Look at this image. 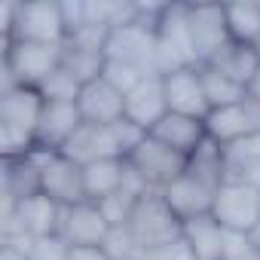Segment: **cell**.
<instances>
[{"instance_id": "4316f807", "label": "cell", "mask_w": 260, "mask_h": 260, "mask_svg": "<svg viewBox=\"0 0 260 260\" xmlns=\"http://www.w3.org/2000/svg\"><path fill=\"white\" fill-rule=\"evenodd\" d=\"M101 248H104V254L110 260H135L141 254V248H138L135 236L128 233V226H110V233H107Z\"/></svg>"}, {"instance_id": "5bb4252c", "label": "cell", "mask_w": 260, "mask_h": 260, "mask_svg": "<svg viewBox=\"0 0 260 260\" xmlns=\"http://www.w3.org/2000/svg\"><path fill=\"white\" fill-rule=\"evenodd\" d=\"M166 83V101H169V113H181V116H196L205 119L211 113L208 98H205V83H202V68H178L169 71L162 77Z\"/></svg>"}, {"instance_id": "4dcf8cb0", "label": "cell", "mask_w": 260, "mask_h": 260, "mask_svg": "<svg viewBox=\"0 0 260 260\" xmlns=\"http://www.w3.org/2000/svg\"><path fill=\"white\" fill-rule=\"evenodd\" d=\"M71 260H110L104 248H71Z\"/></svg>"}, {"instance_id": "ac0fdd59", "label": "cell", "mask_w": 260, "mask_h": 260, "mask_svg": "<svg viewBox=\"0 0 260 260\" xmlns=\"http://www.w3.org/2000/svg\"><path fill=\"white\" fill-rule=\"evenodd\" d=\"M156 141H162L166 147L178 150L181 156H193L205 141H208V132H205V119H196V116H181V113H166L150 132Z\"/></svg>"}, {"instance_id": "9c48e42d", "label": "cell", "mask_w": 260, "mask_h": 260, "mask_svg": "<svg viewBox=\"0 0 260 260\" xmlns=\"http://www.w3.org/2000/svg\"><path fill=\"white\" fill-rule=\"evenodd\" d=\"M187 162H190L187 156H181L178 150L166 147L153 135H147L132 153H128V169L135 172V178L147 190H166L172 181H178L187 172Z\"/></svg>"}, {"instance_id": "e0dca14e", "label": "cell", "mask_w": 260, "mask_h": 260, "mask_svg": "<svg viewBox=\"0 0 260 260\" xmlns=\"http://www.w3.org/2000/svg\"><path fill=\"white\" fill-rule=\"evenodd\" d=\"M169 113V101H166V83L162 77H144L132 92H125V119L135 122L138 128L150 135L153 125Z\"/></svg>"}, {"instance_id": "44dd1931", "label": "cell", "mask_w": 260, "mask_h": 260, "mask_svg": "<svg viewBox=\"0 0 260 260\" xmlns=\"http://www.w3.org/2000/svg\"><path fill=\"white\" fill-rule=\"evenodd\" d=\"M181 239L187 242V248L193 251L196 260H223L226 230H223L211 214H202V217L184 220V233H181Z\"/></svg>"}, {"instance_id": "9a60e30c", "label": "cell", "mask_w": 260, "mask_h": 260, "mask_svg": "<svg viewBox=\"0 0 260 260\" xmlns=\"http://www.w3.org/2000/svg\"><path fill=\"white\" fill-rule=\"evenodd\" d=\"M77 110H80L83 122H89V125H113L125 113V95L116 86H110L104 77H95L80 86Z\"/></svg>"}, {"instance_id": "603a6c76", "label": "cell", "mask_w": 260, "mask_h": 260, "mask_svg": "<svg viewBox=\"0 0 260 260\" xmlns=\"http://www.w3.org/2000/svg\"><path fill=\"white\" fill-rule=\"evenodd\" d=\"M202 68H214V71H220L223 77H230V80H236L239 86H245V89H248L251 77H254V74H257V68H260V55H257L251 46L230 43L217 58H211V61H208V64H202Z\"/></svg>"}, {"instance_id": "83f0119b", "label": "cell", "mask_w": 260, "mask_h": 260, "mask_svg": "<svg viewBox=\"0 0 260 260\" xmlns=\"http://www.w3.org/2000/svg\"><path fill=\"white\" fill-rule=\"evenodd\" d=\"M101 77H104L110 86H116L122 95H125V92H132V89L144 80V74H141L138 68L122 64V61H110V58H104V71H101Z\"/></svg>"}, {"instance_id": "ffe728a7", "label": "cell", "mask_w": 260, "mask_h": 260, "mask_svg": "<svg viewBox=\"0 0 260 260\" xmlns=\"http://www.w3.org/2000/svg\"><path fill=\"white\" fill-rule=\"evenodd\" d=\"M19 214V226L28 239H46V236H58V223H61V205L52 202L49 196H31L25 202L16 205Z\"/></svg>"}, {"instance_id": "d4e9b609", "label": "cell", "mask_w": 260, "mask_h": 260, "mask_svg": "<svg viewBox=\"0 0 260 260\" xmlns=\"http://www.w3.org/2000/svg\"><path fill=\"white\" fill-rule=\"evenodd\" d=\"M202 83H205V98H208V107L211 110L230 107V104H239V101L248 98V89L245 86H239L236 80L223 77L214 68H202Z\"/></svg>"}, {"instance_id": "8992f818", "label": "cell", "mask_w": 260, "mask_h": 260, "mask_svg": "<svg viewBox=\"0 0 260 260\" xmlns=\"http://www.w3.org/2000/svg\"><path fill=\"white\" fill-rule=\"evenodd\" d=\"M156 46L162 61V77L178 68H193V37H190V4H166L156 19Z\"/></svg>"}, {"instance_id": "7a4b0ae2", "label": "cell", "mask_w": 260, "mask_h": 260, "mask_svg": "<svg viewBox=\"0 0 260 260\" xmlns=\"http://www.w3.org/2000/svg\"><path fill=\"white\" fill-rule=\"evenodd\" d=\"M64 46H43V43H4V89L13 86H40L61 68ZM0 89V92H4Z\"/></svg>"}, {"instance_id": "d6a6232c", "label": "cell", "mask_w": 260, "mask_h": 260, "mask_svg": "<svg viewBox=\"0 0 260 260\" xmlns=\"http://www.w3.org/2000/svg\"><path fill=\"white\" fill-rule=\"evenodd\" d=\"M248 98H254V101L260 104V68H257V74H254L251 83H248Z\"/></svg>"}, {"instance_id": "4fadbf2b", "label": "cell", "mask_w": 260, "mask_h": 260, "mask_svg": "<svg viewBox=\"0 0 260 260\" xmlns=\"http://www.w3.org/2000/svg\"><path fill=\"white\" fill-rule=\"evenodd\" d=\"M107 233H110V223H107L104 211L98 208V202L86 199L80 205L61 208L58 236L71 248H101L104 239H107Z\"/></svg>"}, {"instance_id": "e575fe53", "label": "cell", "mask_w": 260, "mask_h": 260, "mask_svg": "<svg viewBox=\"0 0 260 260\" xmlns=\"http://www.w3.org/2000/svg\"><path fill=\"white\" fill-rule=\"evenodd\" d=\"M251 239H254V242H257V245H260V230H257V233H254V236H251Z\"/></svg>"}, {"instance_id": "1f68e13d", "label": "cell", "mask_w": 260, "mask_h": 260, "mask_svg": "<svg viewBox=\"0 0 260 260\" xmlns=\"http://www.w3.org/2000/svg\"><path fill=\"white\" fill-rule=\"evenodd\" d=\"M0 260H28V251L16 245H0Z\"/></svg>"}, {"instance_id": "8fae6325", "label": "cell", "mask_w": 260, "mask_h": 260, "mask_svg": "<svg viewBox=\"0 0 260 260\" xmlns=\"http://www.w3.org/2000/svg\"><path fill=\"white\" fill-rule=\"evenodd\" d=\"M190 37H193V52H196L199 68L217 58L233 43L230 25H226V7L190 4Z\"/></svg>"}, {"instance_id": "7402d4cb", "label": "cell", "mask_w": 260, "mask_h": 260, "mask_svg": "<svg viewBox=\"0 0 260 260\" xmlns=\"http://www.w3.org/2000/svg\"><path fill=\"white\" fill-rule=\"evenodd\" d=\"M31 196H40V162L37 153L4 159V199L25 202Z\"/></svg>"}, {"instance_id": "2e32d148", "label": "cell", "mask_w": 260, "mask_h": 260, "mask_svg": "<svg viewBox=\"0 0 260 260\" xmlns=\"http://www.w3.org/2000/svg\"><path fill=\"white\" fill-rule=\"evenodd\" d=\"M80 125H83V116L77 110V101H46L40 125H37V147L64 150L71 138L80 132Z\"/></svg>"}, {"instance_id": "3957f363", "label": "cell", "mask_w": 260, "mask_h": 260, "mask_svg": "<svg viewBox=\"0 0 260 260\" xmlns=\"http://www.w3.org/2000/svg\"><path fill=\"white\" fill-rule=\"evenodd\" d=\"M128 233L135 236L141 251H150V248L178 242L184 233V220L172 211V205L166 202V196L159 190H147L141 196L132 220H128Z\"/></svg>"}, {"instance_id": "cb8c5ba5", "label": "cell", "mask_w": 260, "mask_h": 260, "mask_svg": "<svg viewBox=\"0 0 260 260\" xmlns=\"http://www.w3.org/2000/svg\"><path fill=\"white\" fill-rule=\"evenodd\" d=\"M226 25L233 43L251 46L260 55V0H245V4L226 7Z\"/></svg>"}, {"instance_id": "f1b7e54d", "label": "cell", "mask_w": 260, "mask_h": 260, "mask_svg": "<svg viewBox=\"0 0 260 260\" xmlns=\"http://www.w3.org/2000/svg\"><path fill=\"white\" fill-rule=\"evenodd\" d=\"M28 260H71V245L61 236L34 239L28 248Z\"/></svg>"}, {"instance_id": "d6986e66", "label": "cell", "mask_w": 260, "mask_h": 260, "mask_svg": "<svg viewBox=\"0 0 260 260\" xmlns=\"http://www.w3.org/2000/svg\"><path fill=\"white\" fill-rule=\"evenodd\" d=\"M83 178H86V196L92 202H101V199L113 196L116 190H122L135 175L128 169V159L110 156V159H95V162L83 166Z\"/></svg>"}, {"instance_id": "30bf717a", "label": "cell", "mask_w": 260, "mask_h": 260, "mask_svg": "<svg viewBox=\"0 0 260 260\" xmlns=\"http://www.w3.org/2000/svg\"><path fill=\"white\" fill-rule=\"evenodd\" d=\"M223 178L217 175H208L196 166L187 162V172L172 181L166 190H159L166 196V202L172 205V211L181 217V220H193V217H202V214H211V205H214V193L220 190Z\"/></svg>"}, {"instance_id": "ba28073f", "label": "cell", "mask_w": 260, "mask_h": 260, "mask_svg": "<svg viewBox=\"0 0 260 260\" xmlns=\"http://www.w3.org/2000/svg\"><path fill=\"white\" fill-rule=\"evenodd\" d=\"M19 43H43V46H64L68 43V19L64 7L55 0H37V4H19L16 28L4 40Z\"/></svg>"}, {"instance_id": "6da1fadb", "label": "cell", "mask_w": 260, "mask_h": 260, "mask_svg": "<svg viewBox=\"0 0 260 260\" xmlns=\"http://www.w3.org/2000/svg\"><path fill=\"white\" fill-rule=\"evenodd\" d=\"M46 98L34 86H13L0 92V153L19 159L37 150V125Z\"/></svg>"}, {"instance_id": "7c38bea8", "label": "cell", "mask_w": 260, "mask_h": 260, "mask_svg": "<svg viewBox=\"0 0 260 260\" xmlns=\"http://www.w3.org/2000/svg\"><path fill=\"white\" fill-rule=\"evenodd\" d=\"M205 132L223 150L245 141V138H251V135H260V104L254 98H245L239 104L211 110L205 116Z\"/></svg>"}, {"instance_id": "836d02e7", "label": "cell", "mask_w": 260, "mask_h": 260, "mask_svg": "<svg viewBox=\"0 0 260 260\" xmlns=\"http://www.w3.org/2000/svg\"><path fill=\"white\" fill-rule=\"evenodd\" d=\"M236 260H260V245H254L251 251H245L242 257H236Z\"/></svg>"}, {"instance_id": "484cf974", "label": "cell", "mask_w": 260, "mask_h": 260, "mask_svg": "<svg viewBox=\"0 0 260 260\" xmlns=\"http://www.w3.org/2000/svg\"><path fill=\"white\" fill-rule=\"evenodd\" d=\"M80 80L71 74V71H64V68H58L52 77H46L37 89H40V95L46 98V101H77V95H80Z\"/></svg>"}, {"instance_id": "52a82bcc", "label": "cell", "mask_w": 260, "mask_h": 260, "mask_svg": "<svg viewBox=\"0 0 260 260\" xmlns=\"http://www.w3.org/2000/svg\"><path fill=\"white\" fill-rule=\"evenodd\" d=\"M104 58L122 61V64H132V68H138L144 77H162L156 31H153V28H144V25H138V22L110 31Z\"/></svg>"}, {"instance_id": "277c9868", "label": "cell", "mask_w": 260, "mask_h": 260, "mask_svg": "<svg viewBox=\"0 0 260 260\" xmlns=\"http://www.w3.org/2000/svg\"><path fill=\"white\" fill-rule=\"evenodd\" d=\"M37 162H40V193L49 196L52 202H58L61 208L80 205L86 202V178H83V166L77 159H71L61 150H34Z\"/></svg>"}, {"instance_id": "5b68a950", "label": "cell", "mask_w": 260, "mask_h": 260, "mask_svg": "<svg viewBox=\"0 0 260 260\" xmlns=\"http://www.w3.org/2000/svg\"><path fill=\"white\" fill-rule=\"evenodd\" d=\"M211 217H214L226 233L254 236V233L260 230V190L251 187V184H245V181L226 178V181L220 184V190L214 193Z\"/></svg>"}, {"instance_id": "f546056e", "label": "cell", "mask_w": 260, "mask_h": 260, "mask_svg": "<svg viewBox=\"0 0 260 260\" xmlns=\"http://www.w3.org/2000/svg\"><path fill=\"white\" fill-rule=\"evenodd\" d=\"M135 260H196V257H193V251L187 248V242H184V239H178V242H172V245L141 251Z\"/></svg>"}]
</instances>
